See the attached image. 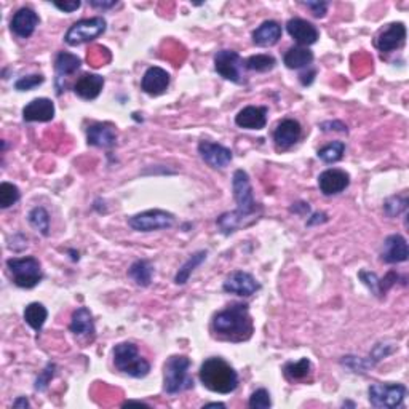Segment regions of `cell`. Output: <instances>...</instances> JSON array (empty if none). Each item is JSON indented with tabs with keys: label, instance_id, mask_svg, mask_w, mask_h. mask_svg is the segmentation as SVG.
Masks as SVG:
<instances>
[{
	"label": "cell",
	"instance_id": "obj_5",
	"mask_svg": "<svg viewBox=\"0 0 409 409\" xmlns=\"http://www.w3.org/2000/svg\"><path fill=\"white\" fill-rule=\"evenodd\" d=\"M190 360L184 355H173L164 366V389L166 394L176 395L194 387V380L189 376Z\"/></svg>",
	"mask_w": 409,
	"mask_h": 409
},
{
	"label": "cell",
	"instance_id": "obj_31",
	"mask_svg": "<svg viewBox=\"0 0 409 409\" xmlns=\"http://www.w3.org/2000/svg\"><path fill=\"white\" fill-rule=\"evenodd\" d=\"M285 376L291 380H304L310 376L312 373V363L309 358H302L299 361L287 363L283 368Z\"/></svg>",
	"mask_w": 409,
	"mask_h": 409
},
{
	"label": "cell",
	"instance_id": "obj_21",
	"mask_svg": "<svg viewBox=\"0 0 409 409\" xmlns=\"http://www.w3.org/2000/svg\"><path fill=\"white\" fill-rule=\"evenodd\" d=\"M22 119L24 122H52L55 119V104L48 98L32 99L29 104L22 109Z\"/></svg>",
	"mask_w": 409,
	"mask_h": 409
},
{
	"label": "cell",
	"instance_id": "obj_1",
	"mask_svg": "<svg viewBox=\"0 0 409 409\" xmlns=\"http://www.w3.org/2000/svg\"><path fill=\"white\" fill-rule=\"evenodd\" d=\"M232 190L234 199L237 201V210L232 213H224L216 221L222 234L226 235H231L245 226H250V224L257 221V216L261 215V206L254 200L248 173L243 170H237L234 173Z\"/></svg>",
	"mask_w": 409,
	"mask_h": 409
},
{
	"label": "cell",
	"instance_id": "obj_34",
	"mask_svg": "<svg viewBox=\"0 0 409 409\" xmlns=\"http://www.w3.org/2000/svg\"><path fill=\"white\" fill-rule=\"evenodd\" d=\"M277 61L271 55H254L245 61V67L256 72H268L275 67Z\"/></svg>",
	"mask_w": 409,
	"mask_h": 409
},
{
	"label": "cell",
	"instance_id": "obj_14",
	"mask_svg": "<svg viewBox=\"0 0 409 409\" xmlns=\"http://www.w3.org/2000/svg\"><path fill=\"white\" fill-rule=\"evenodd\" d=\"M408 242L403 235L395 234L385 238L382 251H380V259L384 262H387V264H399V262L408 261Z\"/></svg>",
	"mask_w": 409,
	"mask_h": 409
},
{
	"label": "cell",
	"instance_id": "obj_22",
	"mask_svg": "<svg viewBox=\"0 0 409 409\" xmlns=\"http://www.w3.org/2000/svg\"><path fill=\"white\" fill-rule=\"evenodd\" d=\"M87 141L94 148H114L117 143V131L110 123H93L87 130Z\"/></svg>",
	"mask_w": 409,
	"mask_h": 409
},
{
	"label": "cell",
	"instance_id": "obj_3",
	"mask_svg": "<svg viewBox=\"0 0 409 409\" xmlns=\"http://www.w3.org/2000/svg\"><path fill=\"white\" fill-rule=\"evenodd\" d=\"M200 380L206 389L215 394L229 395L238 387V374L220 357H213L200 366Z\"/></svg>",
	"mask_w": 409,
	"mask_h": 409
},
{
	"label": "cell",
	"instance_id": "obj_37",
	"mask_svg": "<svg viewBox=\"0 0 409 409\" xmlns=\"http://www.w3.org/2000/svg\"><path fill=\"white\" fill-rule=\"evenodd\" d=\"M408 208V197H392L385 201L384 210L387 213V216L395 217L405 213Z\"/></svg>",
	"mask_w": 409,
	"mask_h": 409
},
{
	"label": "cell",
	"instance_id": "obj_7",
	"mask_svg": "<svg viewBox=\"0 0 409 409\" xmlns=\"http://www.w3.org/2000/svg\"><path fill=\"white\" fill-rule=\"evenodd\" d=\"M408 394L403 384H373L368 390L369 403L374 408L394 409L401 406Z\"/></svg>",
	"mask_w": 409,
	"mask_h": 409
},
{
	"label": "cell",
	"instance_id": "obj_18",
	"mask_svg": "<svg viewBox=\"0 0 409 409\" xmlns=\"http://www.w3.org/2000/svg\"><path fill=\"white\" fill-rule=\"evenodd\" d=\"M287 31L291 37L298 42L301 47H309V45L315 43L318 38H320V32L315 26L309 22L307 20L301 18H293L288 21Z\"/></svg>",
	"mask_w": 409,
	"mask_h": 409
},
{
	"label": "cell",
	"instance_id": "obj_28",
	"mask_svg": "<svg viewBox=\"0 0 409 409\" xmlns=\"http://www.w3.org/2000/svg\"><path fill=\"white\" fill-rule=\"evenodd\" d=\"M152 275H154L152 266L144 259L133 262L131 267L128 268V277H130L138 287H143V288L149 287L150 282H152Z\"/></svg>",
	"mask_w": 409,
	"mask_h": 409
},
{
	"label": "cell",
	"instance_id": "obj_4",
	"mask_svg": "<svg viewBox=\"0 0 409 409\" xmlns=\"http://www.w3.org/2000/svg\"><path fill=\"white\" fill-rule=\"evenodd\" d=\"M114 365L120 373L134 379H143L149 374V361L139 355L138 347L133 343H120L114 347Z\"/></svg>",
	"mask_w": 409,
	"mask_h": 409
},
{
	"label": "cell",
	"instance_id": "obj_11",
	"mask_svg": "<svg viewBox=\"0 0 409 409\" xmlns=\"http://www.w3.org/2000/svg\"><path fill=\"white\" fill-rule=\"evenodd\" d=\"M222 288L226 293L248 298V296H253L256 291H259L261 285L256 282V278L251 275V273L243 271H235L232 273H229Z\"/></svg>",
	"mask_w": 409,
	"mask_h": 409
},
{
	"label": "cell",
	"instance_id": "obj_19",
	"mask_svg": "<svg viewBox=\"0 0 409 409\" xmlns=\"http://www.w3.org/2000/svg\"><path fill=\"white\" fill-rule=\"evenodd\" d=\"M168 87H170V74L165 69L154 66L144 72L141 80L144 93L150 94V96H159V94L166 92Z\"/></svg>",
	"mask_w": 409,
	"mask_h": 409
},
{
	"label": "cell",
	"instance_id": "obj_47",
	"mask_svg": "<svg viewBox=\"0 0 409 409\" xmlns=\"http://www.w3.org/2000/svg\"><path fill=\"white\" fill-rule=\"evenodd\" d=\"M13 408H29V401H27L26 396H20L18 400L13 403Z\"/></svg>",
	"mask_w": 409,
	"mask_h": 409
},
{
	"label": "cell",
	"instance_id": "obj_20",
	"mask_svg": "<svg viewBox=\"0 0 409 409\" xmlns=\"http://www.w3.org/2000/svg\"><path fill=\"white\" fill-rule=\"evenodd\" d=\"M235 123L245 130H262L267 125V108L264 106H246L235 117Z\"/></svg>",
	"mask_w": 409,
	"mask_h": 409
},
{
	"label": "cell",
	"instance_id": "obj_46",
	"mask_svg": "<svg viewBox=\"0 0 409 409\" xmlns=\"http://www.w3.org/2000/svg\"><path fill=\"white\" fill-rule=\"evenodd\" d=\"M313 76H315V71H310L309 74H302L301 76L302 85H310V83L313 82Z\"/></svg>",
	"mask_w": 409,
	"mask_h": 409
},
{
	"label": "cell",
	"instance_id": "obj_44",
	"mask_svg": "<svg viewBox=\"0 0 409 409\" xmlns=\"http://www.w3.org/2000/svg\"><path fill=\"white\" fill-rule=\"evenodd\" d=\"M89 5H92V7H94V8H103V10H108V8H112V7H115L117 5V2L115 0H109V2H101V0H92V2H89Z\"/></svg>",
	"mask_w": 409,
	"mask_h": 409
},
{
	"label": "cell",
	"instance_id": "obj_35",
	"mask_svg": "<svg viewBox=\"0 0 409 409\" xmlns=\"http://www.w3.org/2000/svg\"><path fill=\"white\" fill-rule=\"evenodd\" d=\"M21 199L20 189L11 182H2L0 184V208L7 210L15 203H18Z\"/></svg>",
	"mask_w": 409,
	"mask_h": 409
},
{
	"label": "cell",
	"instance_id": "obj_9",
	"mask_svg": "<svg viewBox=\"0 0 409 409\" xmlns=\"http://www.w3.org/2000/svg\"><path fill=\"white\" fill-rule=\"evenodd\" d=\"M130 227L138 232H154V231H165V229L173 227L175 224V215L164 210H149L139 213L136 216H131L128 220Z\"/></svg>",
	"mask_w": 409,
	"mask_h": 409
},
{
	"label": "cell",
	"instance_id": "obj_26",
	"mask_svg": "<svg viewBox=\"0 0 409 409\" xmlns=\"http://www.w3.org/2000/svg\"><path fill=\"white\" fill-rule=\"evenodd\" d=\"M313 61V53L306 47H293L285 53L283 63L288 69H301V67H309Z\"/></svg>",
	"mask_w": 409,
	"mask_h": 409
},
{
	"label": "cell",
	"instance_id": "obj_25",
	"mask_svg": "<svg viewBox=\"0 0 409 409\" xmlns=\"http://www.w3.org/2000/svg\"><path fill=\"white\" fill-rule=\"evenodd\" d=\"M282 38V26L275 21H264L253 32V42L257 47H272Z\"/></svg>",
	"mask_w": 409,
	"mask_h": 409
},
{
	"label": "cell",
	"instance_id": "obj_42",
	"mask_svg": "<svg viewBox=\"0 0 409 409\" xmlns=\"http://www.w3.org/2000/svg\"><path fill=\"white\" fill-rule=\"evenodd\" d=\"M53 5L61 11H64V13H74L76 10L80 8L82 3L78 0H72V2H53Z\"/></svg>",
	"mask_w": 409,
	"mask_h": 409
},
{
	"label": "cell",
	"instance_id": "obj_33",
	"mask_svg": "<svg viewBox=\"0 0 409 409\" xmlns=\"http://www.w3.org/2000/svg\"><path fill=\"white\" fill-rule=\"evenodd\" d=\"M345 144L343 141H334L318 150V159L323 160L324 164H336V162L343 160Z\"/></svg>",
	"mask_w": 409,
	"mask_h": 409
},
{
	"label": "cell",
	"instance_id": "obj_2",
	"mask_svg": "<svg viewBox=\"0 0 409 409\" xmlns=\"http://www.w3.org/2000/svg\"><path fill=\"white\" fill-rule=\"evenodd\" d=\"M213 331L220 339L229 343H245L254 331L253 318L250 315L248 304H232L217 312L213 318Z\"/></svg>",
	"mask_w": 409,
	"mask_h": 409
},
{
	"label": "cell",
	"instance_id": "obj_43",
	"mask_svg": "<svg viewBox=\"0 0 409 409\" xmlns=\"http://www.w3.org/2000/svg\"><path fill=\"white\" fill-rule=\"evenodd\" d=\"M322 130L323 131H340V133H347V127L343 122L334 120V122H324L322 123Z\"/></svg>",
	"mask_w": 409,
	"mask_h": 409
},
{
	"label": "cell",
	"instance_id": "obj_41",
	"mask_svg": "<svg viewBox=\"0 0 409 409\" xmlns=\"http://www.w3.org/2000/svg\"><path fill=\"white\" fill-rule=\"evenodd\" d=\"M302 3H304L306 7L312 11L313 16H317V18H323L328 11L327 2H302Z\"/></svg>",
	"mask_w": 409,
	"mask_h": 409
},
{
	"label": "cell",
	"instance_id": "obj_23",
	"mask_svg": "<svg viewBox=\"0 0 409 409\" xmlns=\"http://www.w3.org/2000/svg\"><path fill=\"white\" fill-rule=\"evenodd\" d=\"M69 329L72 334L78 336V338H87L89 340H93L96 329H94L92 312H89L87 307H80V309H77L74 313H72Z\"/></svg>",
	"mask_w": 409,
	"mask_h": 409
},
{
	"label": "cell",
	"instance_id": "obj_17",
	"mask_svg": "<svg viewBox=\"0 0 409 409\" xmlns=\"http://www.w3.org/2000/svg\"><path fill=\"white\" fill-rule=\"evenodd\" d=\"M406 41V27L403 22H392L389 24L387 29H384L379 34L376 47L379 52L382 53H390L395 52L396 48H400Z\"/></svg>",
	"mask_w": 409,
	"mask_h": 409
},
{
	"label": "cell",
	"instance_id": "obj_30",
	"mask_svg": "<svg viewBox=\"0 0 409 409\" xmlns=\"http://www.w3.org/2000/svg\"><path fill=\"white\" fill-rule=\"evenodd\" d=\"M206 256H208V253H206V251H197V253H194L192 256H190L189 259L184 262L182 267L178 271L176 277H175V283L176 285L187 283L190 275H192L195 268H197L201 264V262L206 259Z\"/></svg>",
	"mask_w": 409,
	"mask_h": 409
},
{
	"label": "cell",
	"instance_id": "obj_16",
	"mask_svg": "<svg viewBox=\"0 0 409 409\" xmlns=\"http://www.w3.org/2000/svg\"><path fill=\"white\" fill-rule=\"evenodd\" d=\"M38 22H41V18H38L36 11L31 8H20L11 18L10 29L20 38H29L38 26Z\"/></svg>",
	"mask_w": 409,
	"mask_h": 409
},
{
	"label": "cell",
	"instance_id": "obj_48",
	"mask_svg": "<svg viewBox=\"0 0 409 409\" xmlns=\"http://www.w3.org/2000/svg\"><path fill=\"white\" fill-rule=\"evenodd\" d=\"M205 408H226L224 403H208V405H205Z\"/></svg>",
	"mask_w": 409,
	"mask_h": 409
},
{
	"label": "cell",
	"instance_id": "obj_45",
	"mask_svg": "<svg viewBox=\"0 0 409 409\" xmlns=\"http://www.w3.org/2000/svg\"><path fill=\"white\" fill-rule=\"evenodd\" d=\"M324 221H327V215H324V213H317V215L312 216V220L307 221V226H313V224L324 222Z\"/></svg>",
	"mask_w": 409,
	"mask_h": 409
},
{
	"label": "cell",
	"instance_id": "obj_10",
	"mask_svg": "<svg viewBox=\"0 0 409 409\" xmlns=\"http://www.w3.org/2000/svg\"><path fill=\"white\" fill-rule=\"evenodd\" d=\"M243 59L237 52L221 50L215 56V69L217 74L234 83L243 82Z\"/></svg>",
	"mask_w": 409,
	"mask_h": 409
},
{
	"label": "cell",
	"instance_id": "obj_6",
	"mask_svg": "<svg viewBox=\"0 0 409 409\" xmlns=\"http://www.w3.org/2000/svg\"><path fill=\"white\" fill-rule=\"evenodd\" d=\"M7 267L16 287L31 289L42 282V266L36 257H11Z\"/></svg>",
	"mask_w": 409,
	"mask_h": 409
},
{
	"label": "cell",
	"instance_id": "obj_8",
	"mask_svg": "<svg viewBox=\"0 0 409 409\" xmlns=\"http://www.w3.org/2000/svg\"><path fill=\"white\" fill-rule=\"evenodd\" d=\"M104 31L106 20L101 18V16L82 20L69 27V31L66 32L64 41L67 45H71V47H77V45L94 41V38H98L101 34H104Z\"/></svg>",
	"mask_w": 409,
	"mask_h": 409
},
{
	"label": "cell",
	"instance_id": "obj_24",
	"mask_svg": "<svg viewBox=\"0 0 409 409\" xmlns=\"http://www.w3.org/2000/svg\"><path fill=\"white\" fill-rule=\"evenodd\" d=\"M104 87V78L98 74H83L74 85V93L85 101L96 99Z\"/></svg>",
	"mask_w": 409,
	"mask_h": 409
},
{
	"label": "cell",
	"instance_id": "obj_29",
	"mask_svg": "<svg viewBox=\"0 0 409 409\" xmlns=\"http://www.w3.org/2000/svg\"><path fill=\"white\" fill-rule=\"evenodd\" d=\"M47 317H48V310L45 309V306L41 304V302H32V304H29L24 309L26 323L37 333L43 328L45 322H47Z\"/></svg>",
	"mask_w": 409,
	"mask_h": 409
},
{
	"label": "cell",
	"instance_id": "obj_40",
	"mask_svg": "<svg viewBox=\"0 0 409 409\" xmlns=\"http://www.w3.org/2000/svg\"><path fill=\"white\" fill-rule=\"evenodd\" d=\"M358 275H360L361 282L365 283L366 287L373 291V294H374V296H380V294H379V278H378L376 273L366 272V271H361L360 273H358Z\"/></svg>",
	"mask_w": 409,
	"mask_h": 409
},
{
	"label": "cell",
	"instance_id": "obj_32",
	"mask_svg": "<svg viewBox=\"0 0 409 409\" xmlns=\"http://www.w3.org/2000/svg\"><path fill=\"white\" fill-rule=\"evenodd\" d=\"M27 221L37 232H41L45 237L50 234V216L43 206H36V208L31 210L29 215H27Z\"/></svg>",
	"mask_w": 409,
	"mask_h": 409
},
{
	"label": "cell",
	"instance_id": "obj_12",
	"mask_svg": "<svg viewBox=\"0 0 409 409\" xmlns=\"http://www.w3.org/2000/svg\"><path fill=\"white\" fill-rule=\"evenodd\" d=\"M350 184L349 173L339 168H329L318 176V187L323 195H336L344 192Z\"/></svg>",
	"mask_w": 409,
	"mask_h": 409
},
{
	"label": "cell",
	"instance_id": "obj_15",
	"mask_svg": "<svg viewBox=\"0 0 409 409\" xmlns=\"http://www.w3.org/2000/svg\"><path fill=\"white\" fill-rule=\"evenodd\" d=\"M301 134L302 128L298 120L285 119L278 123L275 131H273V141H275L277 149L287 150L299 141Z\"/></svg>",
	"mask_w": 409,
	"mask_h": 409
},
{
	"label": "cell",
	"instance_id": "obj_36",
	"mask_svg": "<svg viewBox=\"0 0 409 409\" xmlns=\"http://www.w3.org/2000/svg\"><path fill=\"white\" fill-rule=\"evenodd\" d=\"M248 406L251 409H267L272 406V400H271V394L266 389H257L253 392L250 396Z\"/></svg>",
	"mask_w": 409,
	"mask_h": 409
},
{
	"label": "cell",
	"instance_id": "obj_38",
	"mask_svg": "<svg viewBox=\"0 0 409 409\" xmlns=\"http://www.w3.org/2000/svg\"><path fill=\"white\" fill-rule=\"evenodd\" d=\"M43 76L41 74H34V76H27V77H21L20 80H16L15 83V88L18 89V92H29V89H34L38 85H42L43 83Z\"/></svg>",
	"mask_w": 409,
	"mask_h": 409
},
{
	"label": "cell",
	"instance_id": "obj_13",
	"mask_svg": "<svg viewBox=\"0 0 409 409\" xmlns=\"http://www.w3.org/2000/svg\"><path fill=\"white\" fill-rule=\"evenodd\" d=\"M199 154L211 168H226L234 157L231 149L211 141H201L199 144Z\"/></svg>",
	"mask_w": 409,
	"mask_h": 409
},
{
	"label": "cell",
	"instance_id": "obj_39",
	"mask_svg": "<svg viewBox=\"0 0 409 409\" xmlns=\"http://www.w3.org/2000/svg\"><path fill=\"white\" fill-rule=\"evenodd\" d=\"M55 369H56L55 363H48V365L45 366L43 371H42L41 374H38V378L36 379V390H37V392L47 390L48 384L52 382V379H53V376H55Z\"/></svg>",
	"mask_w": 409,
	"mask_h": 409
},
{
	"label": "cell",
	"instance_id": "obj_27",
	"mask_svg": "<svg viewBox=\"0 0 409 409\" xmlns=\"http://www.w3.org/2000/svg\"><path fill=\"white\" fill-rule=\"evenodd\" d=\"M80 66H82V59L78 58V56L67 53V52H61L55 59V69H56V74H58V78L76 74V72L80 69Z\"/></svg>",
	"mask_w": 409,
	"mask_h": 409
}]
</instances>
